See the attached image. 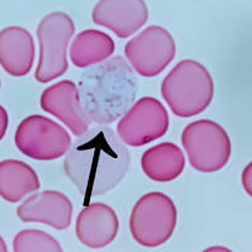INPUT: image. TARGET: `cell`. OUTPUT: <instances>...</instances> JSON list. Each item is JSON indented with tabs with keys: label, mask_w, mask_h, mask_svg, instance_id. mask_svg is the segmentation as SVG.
<instances>
[{
	"label": "cell",
	"mask_w": 252,
	"mask_h": 252,
	"mask_svg": "<svg viewBox=\"0 0 252 252\" xmlns=\"http://www.w3.org/2000/svg\"><path fill=\"white\" fill-rule=\"evenodd\" d=\"M131 164L129 149L109 126H93L64 155V172L84 197L110 192Z\"/></svg>",
	"instance_id": "cell-1"
},
{
	"label": "cell",
	"mask_w": 252,
	"mask_h": 252,
	"mask_svg": "<svg viewBox=\"0 0 252 252\" xmlns=\"http://www.w3.org/2000/svg\"><path fill=\"white\" fill-rule=\"evenodd\" d=\"M141 168L152 181L161 183L172 182L183 173L186 156L176 144L161 142L142 154Z\"/></svg>",
	"instance_id": "cell-15"
},
{
	"label": "cell",
	"mask_w": 252,
	"mask_h": 252,
	"mask_svg": "<svg viewBox=\"0 0 252 252\" xmlns=\"http://www.w3.org/2000/svg\"><path fill=\"white\" fill-rule=\"evenodd\" d=\"M182 146L190 166L198 172L214 173L224 168L231 156V140L220 124L208 119L189 123L182 132Z\"/></svg>",
	"instance_id": "cell-6"
},
{
	"label": "cell",
	"mask_w": 252,
	"mask_h": 252,
	"mask_svg": "<svg viewBox=\"0 0 252 252\" xmlns=\"http://www.w3.org/2000/svg\"><path fill=\"white\" fill-rule=\"evenodd\" d=\"M161 94L174 115L192 118L212 104L214 79L204 64L194 60H183L164 77Z\"/></svg>",
	"instance_id": "cell-3"
},
{
	"label": "cell",
	"mask_w": 252,
	"mask_h": 252,
	"mask_svg": "<svg viewBox=\"0 0 252 252\" xmlns=\"http://www.w3.org/2000/svg\"><path fill=\"white\" fill-rule=\"evenodd\" d=\"M16 215L24 222H38L55 230H66L71 226L73 204L58 190L35 192L19 205Z\"/></svg>",
	"instance_id": "cell-12"
},
{
	"label": "cell",
	"mask_w": 252,
	"mask_h": 252,
	"mask_svg": "<svg viewBox=\"0 0 252 252\" xmlns=\"http://www.w3.org/2000/svg\"><path fill=\"white\" fill-rule=\"evenodd\" d=\"M202 252H232V251H231V250H230V249H227V247H225V246H219V245H218V246H210V247H208V249L203 250Z\"/></svg>",
	"instance_id": "cell-21"
},
{
	"label": "cell",
	"mask_w": 252,
	"mask_h": 252,
	"mask_svg": "<svg viewBox=\"0 0 252 252\" xmlns=\"http://www.w3.org/2000/svg\"><path fill=\"white\" fill-rule=\"evenodd\" d=\"M74 32L76 26L73 20L63 11L47 14L40 21L36 30L40 46L37 68L35 72L36 81L40 83H50L68 71L67 52Z\"/></svg>",
	"instance_id": "cell-4"
},
{
	"label": "cell",
	"mask_w": 252,
	"mask_h": 252,
	"mask_svg": "<svg viewBox=\"0 0 252 252\" xmlns=\"http://www.w3.org/2000/svg\"><path fill=\"white\" fill-rule=\"evenodd\" d=\"M40 106L67 126L76 137L91 129L92 120L82 105L78 87L74 82L66 79L47 87L40 96Z\"/></svg>",
	"instance_id": "cell-10"
},
{
	"label": "cell",
	"mask_w": 252,
	"mask_h": 252,
	"mask_svg": "<svg viewBox=\"0 0 252 252\" xmlns=\"http://www.w3.org/2000/svg\"><path fill=\"white\" fill-rule=\"evenodd\" d=\"M41 183L37 173L20 159L0 162V197L9 203H18L37 192Z\"/></svg>",
	"instance_id": "cell-16"
},
{
	"label": "cell",
	"mask_w": 252,
	"mask_h": 252,
	"mask_svg": "<svg viewBox=\"0 0 252 252\" xmlns=\"http://www.w3.org/2000/svg\"><path fill=\"white\" fill-rule=\"evenodd\" d=\"M93 23L113 31L119 38L131 37L149 20L145 0H99L92 13Z\"/></svg>",
	"instance_id": "cell-11"
},
{
	"label": "cell",
	"mask_w": 252,
	"mask_h": 252,
	"mask_svg": "<svg viewBox=\"0 0 252 252\" xmlns=\"http://www.w3.org/2000/svg\"><path fill=\"white\" fill-rule=\"evenodd\" d=\"M15 145L29 158L53 161L63 157L72 146V137L62 125L42 115H30L19 124Z\"/></svg>",
	"instance_id": "cell-7"
},
{
	"label": "cell",
	"mask_w": 252,
	"mask_h": 252,
	"mask_svg": "<svg viewBox=\"0 0 252 252\" xmlns=\"http://www.w3.org/2000/svg\"><path fill=\"white\" fill-rule=\"evenodd\" d=\"M124 52L139 76L152 78L162 73L174 60L177 45L166 29L151 25L126 43Z\"/></svg>",
	"instance_id": "cell-8"
},
{
	"label": "cell",
	"mask_w": 252,
	"mask_h": 252,
	"mask_svg": "<svg viewBox=\"0 0 252 252\" xmlns=\"http://www.w3.org/2000/svg\"><path fill=\"white\" fill-rule=\"evenodd\" d=\"M77 87L92 123L104 126L129 110L137 94L136 74L121 56L89 67L81 74Z\"/></svg>",
	"instance_id": "cell-2"
},
{
	"label": "cell",
	"mask_w": 252,
	"mask_h": 252,
	"mask_svg": "<svg viewBox=\"0 0 252 252\" xmlns=\"http://www.w3.org/2000/svg\"><path fill=\"white\" fill-rule=\"evenodd\" d=\"M242 187H244L245 192L252 198V161L247 164L244 168L241 174Z\"/></svg>",
	"instance_id": "cell-19"
},
{
	"label": "cell",
	"mask_w": 252,
	"mask_h": 252,
	"mask_svg": "<svg viewBox=\"0 0 252 252\" xmlns=\"http://www.w3.org/2000/svg\"><path fill=\"white\" fill-rule=\"evenodd\" d=\"M13 250L14 252H64L52 235L37 229L18 232L13 240Z\"/></svg>",
	"instance_id": "cell-18"
},
{
	"label": "cell",
	"mask_w": 252,
	"mask_h": 252,
	"mask_svg": "<svg viewBox=\"0 0 252 252\" xmlns=\"http://www.w3.org/2000/svg\"><path fill=\"white\" fill-rule=\"evenodd\" d=\"M115 51V42L100 30H84L72 40L69 46L71 62L78 68H89L109 60Z\"/></svg>",
	"instance_id": "cell-17"
},
{
	"label": "cell",
	"mask_w": 252,
	"mask_h": 252,
	"mask_svg": "<svg viewBox=\"0 0 252 252\" xmlns=\"http://www.w3.org/2000/svg\"><path fill=\"white\" fill-rule=\"evenodd\" d=\"M168 127L166 106L154 96H144L121 116L116 134L126 146L141 147L164 136Z\"/></svg>",
	"instance_id": "cell-9"
},
{
	"label": "cell",
	"mask_w": 252,
	"mask_h": 252,
	"mask_svg": "<svg viewBox=\"0 0 252 252\" xmlns=\"http://www.w3.org/2000/svg\"><path fill=\"white\" fill-rule=\"evenodd\" d=\"M119 218L108 204L96 202L87 205L77 217V239L89 249H104L116 239Z\"/></svg>",
	"instance_id": "cell-13"
},
{
	"label": "cell",
	"mask_w": 252,
	"mask_h": 252,
	"mask_svg": "<svg viewBox=\"0 0 252 252\" xmlns=\"http://www.w3.org/2000/svg\"><path fill=\"white\" fill-rule=\"evenodd\" d=\"M9 126V115L8 111L4 109V106L0 105V141L5 136L6 130Z\"/></svg>",
	"instance_id": "cell-20"
},
{
	"label": "cell",
	"mask_w": 252,
	"mask_h": 252,
	"mask_svg": "<svg viewBox=\"0 0 252 252\" xmlns=\"http://www.w3.org/2000/svg\"><path fill=\"white\" fill-rule=\"evenodd\" d=\"M178 221V212L173 200L162 192L142 195L130 214L132 239L144 247L164 245L173 235Z\"/></svg>",
	"instance_id": "cell-5"
},
{
	"label": "cell",
	"mask_w": 252,
	"mask_h": 252,
	"mask_svg": "<svg viewBox=\"0 0 252 252\" xmlns=\"http://www.w3.org/2000/svg\"><path fill=\"white\" fill-rule=\"evenodd\" d=\"M35 40L26 29L8 26L0 31V66L13 77H24L35 62Z\"/></svg>",
	"instance_id": "cell-14"
},
{
	"label": "cell",
	"mask_w": 252,
	"mask_h": 252,
	"mask_svg": "<svg viewBox=\"0 0 252 252\" xmlns=\"http://www.w3.org/2000/svg\"><path fill=\"white\" fill-rule=\"evenodd\" d=\"M0 87H1V82H0Z\"/></svg>",
	"instance_id": "cell-23"
},
{
	"label": "cell",
	"mask_w": 252,
	"mask_h": 252,
	"mask_svg": "<svg viewBox=\"0 0 252 252\" xmlns=\"http://www.w3.org/2000/svg\"><path fill=\"white\" fill-rule=\"evenodd\" d=\"M0 252H9L8 246L5 244V240L3 239V236L0 235Z\"/></svg>",
	"instance_id": "cell-22"
}]
</instances>
